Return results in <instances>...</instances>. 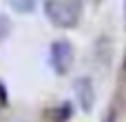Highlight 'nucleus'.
I'll return each instance as SVG.
<instances>
[{
    "label": "nucleus",
    "instance_id": "nucleus-1",
    "mask_svg": "<svg viewBox=\"0 0 126 122\" xmlns=\"http://www.w3.org/2000/svg\"><path fill=\"white\" fill-rule=\"evenodd\" d=\"M47 18L60 29H73L82 16V0H47Z\"/></svg>",
    "mask_w": 126,
    "mask_h": 122
},
{
    "label": "nucleus",
    "instance_id": "nucleus-5",
    "mask_svg": "<svg viewBox=\"0 0 126 122\" xmlns=\"http://www.w3.org/2000/svg\"><path fill=\"white\" fill-rule=\"evenodd\" d=\"M9 2L18 13H31L35 9V0H9Z\"/></svg>",
    "mask_w": 126,
    "mask_h": 122
},
{
    "label": "nucleus",
    "instance_id": "nucleus-6",
    "mask_svg": "<svg viewBox=\"0 0 126 122\" xmlns=\"http://www.w3.org/2000/svg\"><path fill=\"white\" fill-rule=\"evenodd\" d=\"M11 29H13V24H11V18H9V16H4V13H0V44H2V42L9 38Z\"/></svg>",
    "mask_w": 126,
    "mask_h": 122
},
{
    "label": "nucleus",
    "instance_id": "nucleus-10",
    "mask_svg": "<svg viewBox=\"0 0 126 122\" xmlns=\"http://www.w3.org/2000/svg\"><path fill=\"white\" fill-rule=\"evenodd\" d=\"M124 11H126V0H124Z\"/></svg>",
    "mask_w": 126,
    "mask_h": 122
},
{
    "label": "nucleus",
    "instance_id": "nucleus-3",
    "mask_svg": "<svg viewBox=\"0 0 126 122\" xmlns=\"http://www.w3.org/2000/svg\"><path fill=\"white\" fill-rule=\"evenodd\" d=\"M73 91H75V98H78V104L84 113H91L93 107H95V87H93V80L89 76H82L73 82Z\"/></svg>",
    "mask_w": 126,
    "mask_h": 122
},
{
    "label": "nucleus",
    "instance_id": "nucleus-4",
    "mask_svg": "<svg viewBox=\"0 0 126 122\" xmlns=\"http://www.w3.org/2000/svg\"><path fill=\"white\" fill-rule=\"evenodd\" d=\"M49 116L53 118L51 122H66L71 116H73V107H71V102H62L60 107L51 109V111H49Z\"/></svg>",
    "mask_w": 126,
    "mask_h": 122
},
{
    "label": "nucleus",
    "instance_id": "nucleus-9",
    "mask_svg": "<svg viewBox=\"0 0 126 122\" xmlns=\"http://www.w3.org/2000/svg\"><path fill=\"white\" fill-rule=\"evenodd\" d=\"M124 69H126V56H124Z\"/></svg>",
    "mask_w": 126,
    "mask_h": 122
},
{
    "label": "nucleus",
    "instance_id": "nucleus-8",
    "mask_svg": "<svg viewBox=\"0 0 126 122\" xmlns=\"http://www.w3.org/2000/svg\"><path fill=\"white\" fill-rule=\"evenodd\" d=\"M104 122H115V111L111 109L109 113H106V118H104Z\"/></svg>",
    "mask_w": 126,
    "mask_h": 122
},
{
    "label": "nucleus",
    "instance_id": "nucleus-2",
    "mask_svg": "<svg viewBox=\"0 0 126 122\" xmlns=\"http://www.w3.org/2000/svg\"><path fill=\"white\" fill-rule=\"evenodd\" d=\"M49 60H51V67L58 76H66L73 67V60H75V51H73V44L64 38L60 40H53L51 42V49H49Z\"/></svg>",
    "mask_w": 126,
    "mask_h": 122
},
{
    "label": "nucleus",
    "instance_id": "nucleus-7",
    "mask_svg": "<svg viewBox=\"0 0 126 122\" xmlns=\"http://www.w3.org/2000/svg\"><path fill=\"white\" fill-rule=\"evenodd\" d=\"M7 104H9V93H7L4 82L0 80V107H7Z\"/></svg>",
    "mask_w": 126,
    "mask_h": 122
}]
</instances>
